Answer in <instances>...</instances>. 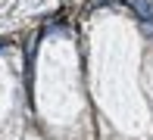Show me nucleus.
Returning a JSON list of instances; mask_svg holds the SVG:
<instances>
[{
	"instance_id": "nucleus-1",
	"label": "nucleus",
	"mask_w": 153,
	"mask_h": 140,
	"mask_svg": "<svg viewBox=\"0 0 153 140\" xmlns=\"http://www.w3.org/2000/svg\"><path fill=\"white\" fill-rule=\"evenodd\" d=\"M128 3L137 10L141 19H153V0H128Z\"/></svg>"
},
{
	"instance_id": "nucleus-2",
	"label": "nucleus",
	"mask_w": 153,
	"mask_h": 140,
	"mask_svg": "<svg viewBox=\"0 0 153 140\" xmlns=\"http://www.w3.org/2000/svg\"><path fill=\"white\" fill-rule=\"evenodd\" d=\"M3 47H6V41H3V38H0V50H3Z\"/></svg>"
}]
</instances>
